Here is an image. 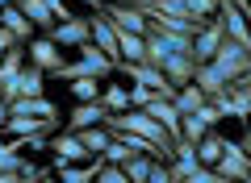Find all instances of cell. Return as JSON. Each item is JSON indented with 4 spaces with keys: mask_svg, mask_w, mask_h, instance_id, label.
<instances>
[{
    "mask_svg": "<svg viewBox=\"0 0 251 183\" xmlns=\"http://www.w3.org/2000/svg\"><path fill=\"white\" fill-rule=\"evenodd\" d=\"M214 171L222 175L226 183H243V179H251V163H247V154L239 150V142H222V158L214 163Z\"/></svg>",
    "mask_w": 251,
    "mask_h": 183,
    "instance_id": "obj_5",
    "label": "cell"
},
{
    "mask_svg": "<svg viewBox=\"0 0 251 183\" xmlns=\"http://www.w3.org/2000/svg\"><path fill=\"white\" fill-rule=\"evenodd\" d=\"M75 50H80V59H75V62H63V67L54 71L50 79H67V83H72V79H100V75H109V71L117 67V62H109L92 42L75 46Z\"/></svg>",
    "mask_w": 251,
    "mask_h": 183,
    "instance_id": "obj_1",
    "label": "cell"
},
{
    "mask_svg": "<svg viewBox=\"0 0 251 183\" xmlns=\"http://www.w3.org/2000/svg\"><path fill=\"white\" fill-rule=\"evenodd\" d=\"M72 96L75 104H92V100H100V83L97 79H72Z\"/></svg>",
    "mask_w": 251,
    "mask_h": 183,
    "instance_id": "obj_26",
    "label": "cell"
},
{
    "mask_svg": "<svg viewBox=\"0 0 251 183\" xmlns=\"http://www.w3.org/2000/svg\"><path fill=\"white\" fill-rule=\"evenodd\" d=\"M147 183H172L168 163H151V175H147Z\"/></svg>",
    "mask_w": 251,
    "mask_h": 183,
    "instance_id": "obj_31",
    "label": "cell"
},
{
    "mask_svg": "<svg viewBox=\"0 0 251 183\" xmlns=\"http://www.w3.org/2000/svg\"><path fill=\"white\" fill-rule=\"evenodd\" d=\"M13 46H17V38H13L9 29H0V54H9ZM21 46H25V42H21Z\"/></svg>",
    "mask_w": 251,
    "mask_h": 183,
    "instance_id": "obj_32",
    "label": "cell"
},
{
    "mask_svg": "<svg viewBox=\"0 0 251 183\" xmlns=\"http://www.w3.org/2000/svg\"><path fill=\"white\" fill-rule=\"evenodd\" d=\"M226 42V29H222V17L205 21V29H201L197 38H193V62H209L218 54V46Z\"/></svg>",
    "mask_w": 251,
    "mask_h": 183,
    "instance_id": "obj_8",
    "label": "cell"
},
{
    "mask_svg": "<svg viewBox=\"0 0 251 183\" xmlns=\"http://www.w3.org/2000/svg\"><path fill=\"white\" fill-rule=\"evenodd\" d=\"M0 29H9L17 42H29L34 38V25L25 21V13L17 9V4H9V9H0Z\"/></svg>",
    "mask_w": 251,
    "mask_h": 183,
    "instance_id": "obj_16",
    "label": "cell"
},
{
    "mask_svg": "<svg viewBox=\"0 0 251 183\" xmlns=\"http://www.w3.org/2000/svg\"><path fill=\"white\" fill-rule=\"evenodd\" d=\"M193 117H197V121H201V125H209V129H214V125H218V121H222V113H218V108H214V104H209V100H205V104H201V108H197V113H193Z\"/></svg>",
    "mask_w": 251,
    "mask_h": 183,
    "instance_id": "obj_30",
    "label": "cell"
},
{
    "mask_svg": "<svg viewBox=\"0 0 251 183\" xmlns=\"http://www.w3.org/2000/svg\"><path fill=\"white\" fill-rule=\"evenodd\" d=\"M100 158H105L109 166H122L126 158H130V150H126L122 142H113V138H109V146H105V154H100Z\"/></svg>",
    "mask_w": 251,
    "mask_h": 183,
    "instance_id": "obj_28",
    "label": "cell"
},
{
    "mask_svg": "<svg viewBox=\"0 0 251 183\" xmlns=\"http://www.w3.org/2000/svg\"><path fill=\"white\" fill-rule=\"evenodd\" d=\"M100 13H105L109 21H113L117 29H130V34H138V38H147V17L138 9H130V4H122V0H109V4H100Z\"/></svg>",
    "mask_w": 251,
    "mask_h": 183,
    "instance_id": "obj_7",
    "label": "cell"
},
{
    "mask_svg": "<svg viewBox=\"0 0 251 183\" xmlns=\"http://www.w3.org/2000/svg\"><path fill=\"white\" fill-rule=\"evenodd\" d=\"M50 154H54V163H50L54 171H59V166H67V163L80 166V163H92V158H97V154H88V146L80 142V133H72V129L50 138Z\"/></svg>",
    "mask_w": 251,
    "mask_h": 183,
    "instance_id": "obj_3",
    "label": "cell"
},
{
    "mask_svg": "<svg viewBox=\"0 0 251 183\" xmlns=\"http://www.w3.org/2000/svg\"><path fill=\"white\" fill-rule=\"evenodd\" d=\"M0 142H4V129H0Z\"/></svg>",
    "mask_w": 251,
    "mask_h": 183,
    "instance_id": "obj_38",
    "label": "cell"
},
{
    "mask_svg": "<svg viewBox=\"0 0 251 183\" xmlns=\"http://www.w3.org/2000/svg\"><path fill=\"white\" fill-rule=\"evenodd\" d=\"M4 133H9V138H34V133H54V121H42V117H9V121H4Z\"/></svg>",
    "mask_w": 251,
    "mask_h": 183,
    "instance_id": "obj_14",
    "label": "cell"
},
{
    "mask_svg": "<svg viewBox=\"0 0 251 183\" xmlns=\"http://www.w3.org/2000/svg\"><path fill=\"white\" fill-rule=\"evenodd\" d=\"M239 150H243V154H247V163H251V129L243 133V146H239Z\"/></svg>",
    "mask_w": 251,
    "mask_h": 183,
    "instance_id": "obj_33",
    "label": "cell"
},
{
    "mask_svg": "<svg viewBox=\"0 0 251 183\" xmlns=\"http://www.w3.org/2000/svg\"><path fill=\"white\" fill-rule=\"evenodd\" d=\"M201 104H205V92H201L197 83H184V87H176V96H172V108H176L180 117H188V113H197Z\"/></svg>",
    "mask_w": 251,
    "mask_h": 183,
    "instance_id": "obj_17",
    "label": "cell"
},
{
    "mask_svg": "<svg viewBox=\"0 0 251 183\" xmlns=\"http://www.w3.org/2000/svg\"><path fill=\"white\" fill-rule=\"evenodd\" d=\"M42 71H34V67H25L21 71V79H17V100L21 96H42Z\"/></svg>",
    "mask_w": 251,
    "mask_h": 183,
    "instance_id": "obj_22",
    "label": "cell"
},
{
    "mask_svg": "<svg viewBox=\"0 0 251 183\" xmlns=\"http://www.w3.org/2000/svg\"><path fill=\"white\" fill-rule=\"evenodd\" d=\"M9 4H13V0H0V9H9Z\"/></svg>",
    "mask_w": 251,
    "mask_h": 183,
    "instance_id": "obj_37",
    "label": "cell"
},
{
    "mask_svg": "<svg viewBox=\"0 0 251 183\" xmlns=\"http://www.w3.org/2000/svg\"><path fill=\"white\" fill-rule=\"evenodd\" d=\"M97 183H130V179H126V171H122V166H100V171H97Z\"/></svg>",
    "mask_w": 251,
    "mask_h": 183,
    "instance_id": "obj_29",
    "label": "cell"
},
{
    "mask_svg": "<svg viewBox=\"0 0 251 183\" xmlns=\"http://www.w3.org/2000/svg\"><path fill=\"white\" fill-rule=\"evenodd\" d=\"M163 75H168V83L172 87H184V83H193V71H197V62L188 59V54H172L168 62H163Z\"/></svg>",
    "mask_w": 251,
    "mask_h": 183,
    "instance_id": "obj_15",
    "label": "cell"
},
{
    "mask_svg": "<svg viewBox=\"0 0 251 183\" xmlns=\"http://www.w3.org/2000/svg\"><path fill=\"white\" fill-rule=\"evenodd\" d=\"M80 4H88V9H97V13H100V4H105V0H80Z\"/></svg>",
    "mask_w": 251,
    "mask_h": 183,
    "instance_id": "obj_34",
    "label": "cell"
},
{
    "mask_svg": "<svg viewBox=\"0 0 251 183\" xmlns=\"http://www.w3.org/2000/svg\"><path fill=\"white\" fill-rule=\"evenodd\" d=\"M25 62H29L34 71H42L46 79H50L54 71L63 67V50H59V46H54L46 34H42V38H29V42H25Z\"/></svg>",
    "mask_w": 251,
    "mask_h": 183,
    "instance_id": "obj_2",
    "label": "cell"
},
{
    "mask_svg": "<svg viewBox=\"0 0 251 183\" xmlns=\"http://www.w3.org/2000/svg\"><path fill=\"white\" fill-rule=\"evenodd\" d=\"M9 117H42V121H54V125H59V108H54V100H46V96L9 100Z\"/></svg>",
    "mask_w": 251,
    "mask_h": 183,
    "instance_id": "obj_9",
    "label": "cell"
},
{
    "mask_svg": "<svg viewBox=\"0 0 251 183\" xmlns=\"http://www.w3.org/2000/svg\"><path fill=\"white\" fill-rule=\"evenodd\" d=\"M193 83L205 92V100H214L218 92H226V87H230V79H226L222 71L214 67V62H197V71H193Z\"/></svg>",
    "mask_w": 251,
    "mask_h": 183,
    "instance_id": "obj_11",
    "label": "cell"
},
{
    "mask_svg": "<svg viewBox=\"0 0 251 183\" xmlns=\"http://www.w3.org/2000/svg\"><path fill=\"white\" fill-rule=\"evenodd\" d=\"M122 4H151V0H122Z\"/></svg>",
    "mask_w": 251,
    "mask_h": 183,
    "instance_id": "obj_36",
    "label": "cell"
},
{
    "mask_svg": "<svg viewBox=\"0 0 251 183\" xmlns=\"http://www.w3.org/2000/svg\"><path fill=\"white\" fill-rule=\"evenodd\" d=\"M151 163H155V158H147V154H130V158L122 163V171H126V179H130V183H147Z\"/></svg>",
    "mask_w": 251,
    "mask_h": 183,
    "instance_id": "obj_20",
    "label": "cell"
},
{
    "mask_svg": "<svg viewBox=\"0 0 251 183\" xmlns=\"http://www.w3.org/2000/svg\"><path fill=\"white\" fill-rule=\"evenodd\" d=\"M13 4H17L21 13H25V21L29 25H42V34H50L54 25H59V21H54V13H50V4H46V0H13Z\"/></svg>",
    "mask_w": 251,
    "mask_h": 183,
    "instance_id": "obj_12",
    "label": "cell"
},
{
    "mask_svg": "<svg viewBox=\"0 0 251 183\" xmlns=\"http://www.w3.org/2000/svg\"><path fill=\"white\" fill-rule=\"evenodd\" d=\"M21 150H29V138H9V142H0V175L4 171H21Z\"/></svg>",
    "mask_w": 251,
    "mask_h": 183,
    "instance_id": "obj_18",
    "label": "cell"
},
{
    "mask_svg": "<svg viewBox=\"0 0 251 183\" xmlns=\"http://www.w3.org/2000/svg\"><path fill=\"white\" fill-rule=\"evenodd\" d=\"M100 121H105V104H100V100H92V104H75V108H72V117H67V129L80 133V129L100 125Z\"/></svg>",
    "mask_w": 251,
    "mask_h": 183,
    "instance_id": "obj_13",
    "label": "cell"
},
{
    "mask_svg": "<svg viewBox=\"0 0 251 183\" xmlns=\"http://www.w3.org/2000/svg\"><path fill=\"white\" fill-rule=\"evenodd\" d=\"M209 62H214V67L222 71V75L230 79V83H239V75H243V71L251 67V54L243 50L239 42H230V38H226V42L218 46V54H214V59H209Z\"/></svg>",
    "mask_w": 251,
    "mask_h": 183,
    "instance_id": "obj_4",
    "label": "cell"
},
{
    "mask_svg": "<svg viewBox=\"0 0 251 183\" xmlns=\"http://www.w3.org/2000/svg\"><path fill=\"white\" fill-rule=\"evenodd\" d=\"M34 183H59V179H54V175H42V179H34Z\"/></svg>",
    "mask_w": 251,
    "mask_h": 183,
    "instance_id": "obj_35",
    "label": "cell"
},
{
    "mask_svg": "<svg viewBox=\"0 0 251 183\" xmlns=\"http://www.w3.org/2000/svg\"><path fill=\"white\" fill-rule=\"evenodd\" d=\"M80 142L88 146V154H105V146H109V129H105V125H92V129H80Z\"/></svg>",
    "mask_w": 251,
    "mask_h": 183,
    "instance_id": "obj_23",
    "label": "cell"
},
{
    "mask_svg": "<svg viewBox=\"0 0 251 183\" xmlns=\"http://www.w3.org/2000/svg\"><path fill=\"white\" fill-rule=\"evenodd\" d=\"M222 142H226L222 133H218V129H209L205 138L197 142V163H201V166H214L218 158H222Z\"/></svg>",
    "mask_w": 251,
    "mask_h": 183,
    "instance_id": "obj_19",
    "label": "cell"
},
{
    "mask_svg": "<svg viewBox=\"0 0 251 183\" xmlns=\"http://www.w3.org/2000/svg\"><path fill=\"white\" fill-rule=\"evenodd\" d=\"M46 38H50V42L59 46V50H63V46H84V42H88V17H75V21H59V25H54V29H50Z\"/></svg>",
    "mask_w": 251,
    "mask_h": 183,
    "instance_id": "obj_10",
    "label": "cell"
},
{
    "mask_svg": "<svg viewBox=\"0 0 251 183\" xmlns=\"http://www.w3.org/2000/svg\"><path fill=\"white\" fill-rule=\"evenodd\" d=\"M126 92H130V108H147L151 100H159V96L151 92V87H143V83H130Z\"/></svg>",
    "mask_w": 251,
    "mask_h": 183,
    "instance_id": "obj_27",
    "label": "cell"
},
{
    "mask_svg": "<svg viewBox=\"0 0 251 183\" xmlns=\"http://www.w3.org/2000/svg\"><path fill=\"white\" fill-rule=\"evenodd\" d=\"M100 104H105V113H126L130 108V92L109 83V92H100Z\"/></svg>",
    "mask_w": 251,
    "mask_h": 183,
    "instance_id": "obj_25",
    "label": "cell"
},
{
    "mask_svg": "<svg viewBox=\"0 0 251 183\" xmlns=\"http://www.w3.org/2000/svg\"><path fill=\"white\" fill-rule=\"evenodd\" d=\"M230 117H239V121L251 117V92L239 87V83H230Z\"/></svg>",
    "mask_w": 251,
    "mask_h": 183,
    "instance_id": "obj_24",
    "label": "cell"
},
{
    "mask_svg": "<svg viewBox=\"0 0 251 183\" xmlns=\"http://www.w3.org/2000/svg\"><path fill=\"white\" fill-rule=\"evenodd\" d=\"M243 183H251V179H243Z\"/></svg>",
    "mask_w": 251,
    "mask_h": 183,
    "instance_id": "obj_39",
    "label": "cell"
},
{
    "mask_svg": "<svg viewBox=\"0 0 251 183\" xmlns=\"http://www.w3.org/2000/svg\"><path fill=\"white\" fill-rule=\"evenodd\" d=\"M88 42L97 46L109 62H122V54H117V29H113V21H109L105 13H100V17H88Z\"/></svg>",
    "mask_w": 251,
    "mask_h": 183,
    "instance_id": "obj_6",
    "label": "cell"
},
{
    "mask_svg": "<svg viewBox=\"0 0 251 183\" xmlns=\"http://www.w3.org/2000/svg\"><path fill=\"white\" fill-rule=\"evenodd\" d=\"M184 9H188V17H193V21H201V25H205V21L218 17L222 0H184Z\"/></svg>",
    "mask_w": 251,
    "mask_h": 183,
    "instance_id": "obj_21",
    "label": "cell"
}]
</instances>
